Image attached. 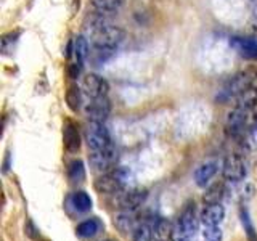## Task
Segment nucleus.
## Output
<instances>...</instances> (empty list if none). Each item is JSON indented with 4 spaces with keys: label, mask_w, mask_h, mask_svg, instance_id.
Returning a JSON list of instances; mask_svg holds the SVG:
<instances>
[{
    "label": "nucleus",
    "mask_w": 257,
    "mask_h": 241,
    "mask_svg": "<svg viewBox=\"0 0 257 241\" xmlns=\"http://www.w3.org/2000/svg\"><path fill=\"white\" fill-rule=\"evenodd\" d=\"M101 12L93 16L90 20V24H87V37L88 42L95 48H109V50H116L119 44L124 40V29L114 26L109 21L103 18Z\"/></svg>",
    "instance_id": "1"
},
{
    "label": "nucleus",
    "mask_w": 257,
    "mask_h": 241,
    "mask_svg": "<svg viewBox=\"0 0 257 241\" xmlns=\"http://www.w3.org/2000/svg\"><path fill=\"white\" fill-rule=\"evenodd\" d=\"M257 72L255 71H241L238 74H235L231 79H228L225 85L219 90V93L215 95V100L219 103H228L231 100H235L238 95H241L244 90H247L249 87L254 85Z\"/></svg>",
    "instance_id": "2"
},
{
    "label": "nucleus",
    "mask_w": 257,
    "mask_h": 241,
    "mask_svg": "<svg viewBox=\"0 0 257 241\" xmlns=\"http://www.w3.org/2000/svg\"><path fill=\"white\" fill-rule=\"evenodd\" d=\"M128 174L124 169H112L109 172H104L98 180L95 182V190L103 195H116L120 193L127 185Z\"/></svg>",
    "instance_id": "3"
},
{
    "label": "nucleus",
    "mask_w": 257,
    "mask_h": 241,
    "mask_svg": "<svg viewBox=\"0 0 257 241\" xmlns=\"http://www.w3.org/2000/svg\"><path fill=\"white\" fill-rule=\"evenodd\" d=\"M85 142L90 151H101L114 147L106 126L103 123H92V120L85 129Z\"/></svg>",
    "instance_id": "4"
},
{
    "label": "nucleus",
    "mask_w": 257,
    "mask_h": 241,
    "mask_svg": "<svg viewBox=\"0 0 257 241\" xmlns=\"http://www.w3.org/2000/svg\"><path fill=\"white\" fill-rule=\"evenodd\" d=\"M247 169L244 159L239 155H228L222 163V175L228 182H241L246 177Z\"/></svg>",
    "instance_id": "5"
},
{
    "label": "nucleus",
    "mask_w": 257,
    "mask_h": 241,
    "mask_svg": "<svg viewBox=\"0 0 257 241\" xmlns=\"http://www.w3.org/2000/svg\"><path fill=\"white\" fill-rule=\"evenodd\" d=\"M80 88H82V92L88 98H100V96L108 95L109 84L104 77L90 72V74H85L82 80H80Z\"/></svg>",
    "instance_id": "6"
},
{
    "label": "nucleus",
    "mask_w": 257,
    "mask_h": 241,
    "mask_svg": "<svg viewBox=\"0 0 257 241\" xmlns=\"http://www.w3.org/2000/svg\"><path fill=\"white\" fill-rule=\"evenodd\" d=\"M117 150L114 147H111L108 150H101V151H90V166L93 167V171L96 172H109L112 171V167L117 163Z\"/></svg>",
    "instance_id": "7"
},
{
    "label": "nucleus",
    "mask_w": 257,
    "mask_h": 241,
    "mask_svg": "<svg viewBox=\"0 0 257 241\" xmlns=\"http://www.w3.org/2000/svg\"><path fill=\"white\" fill-rule=\"evenodd\" d=\"M84 112L92 123H104L111 112V103L106 96L100 98H88L84 106Z\"/></svg>",
    "instance_id": "8"
},
{
    "label": "nucleus",
    "mask_w": 257,
    "mask_h": 241,
    "mask_svg": "<svg viewBox=\"0 0 257 241\" xmlns=\"http://www.w3.org/2000/svg\"><path fill=\"white\" fill-rule=\"evenodd\" d=\"M148 198V191L145 188H132L128 191L120 193L117 198V207L122 211H137L140 206L145 204Z\"/></svg>",
    "instance_id": "9"
},
{
    "label": "nucleus",
    "mask_w": 257,
    "mask_h": 241,
    "mask_svg": "<svg viewBox=\"0 0 257 241\" xmlns=\"http://www.w3.org/2000/svg\"><path fill=\"white\" fill-rule=\"evenodd\" d=\"M222 164L219 163L217 159H207L204 163H201L196 169H195V174H193V179H195V183L198 187L204 188L206 185L212 180V177L219 172V167Z\"/></svg>",
    "instance_id": "10"
},
{
    "label": "nucleus",
    "mask_w": 257,
    "mask_h": 241,
    "mask_svg": "<svg viewBox=\"0 0 257 241\" xmlns=\"http://www.w3.org/2000/svg\"><path fill=\"white\" fill-rule=\"evenodd\" d=\"M177 223H179L191 238H195L198 231V215H196V204L193 203V201H188V203L185 204Z\"/></svg>",
    "instance_id": "11"
},
{
    "label": "nucleus",
    "mask_w": 257,
    "mask_h": 241,
    "mask_svg": "<svg viewBox=\"0 0 257 241\" xmlns=\"http://www.w3.org/2000/svg\"><path fill=\"white\" fill-rule=\"evenodd\" d=\"M230 45L247 60H257V37H231Z\"/></svg>",
    "instance_id": "12"
},
{
    "label": "nucleus",
    "mask_w": 257,
    "mask_h": 241,
    "mask_svg": "<svg viewBox=\"0 0 257 241\" xmlns=\"http://www.w3.org/2000/svg\"><path fill=\"white\" fill-rule=\"evenodd\" d=\"M63 145L64 150L69 153H76L80 148V132L79 126L72 120H66L63 126Z\"/></svg>",
    "instance_id": "13"
},
{
    "label": "nucleus",
    "mask_w": 257,
    "mask_h": 241,
    "mask_svg": "<svg viewBox=\"0 0 257 241\" xmlns=\"http://www.w3.org/2000/svg\"><path fill=\"white\" fill-rule=\"evenodd\" d=\"M225 217V207L219 204H209L201 214V222H203L204 227L207 225H220Z\"/></svg>",
    "instance_id": "14"
},
{
    "label": "nucleus",
    "mask_w": 257,
    "mask_h": 241,
    "mask_svg": "<svg viewBox=\"0 0 257 241\" xmlns=\"http://www.w3.org/2000/svg\"><path fill=\"white\" fill-rule=\"evenodd\" d=\"M135 211H120L116 214L114 217V225L122 231V233H128V231H135V228L139 227L135 222V215H134Z\"/></svg>",
    "instance_id": "15"
},
{
    "label": "nucleus",
    "mask_w": 257,
    "mask_h": 241,
    "mask_svg": "<svg viewBox=\"0 0 257 241\" xmlns=\"http://www.w3.org/2000/svg\"><path fill=\"white\" fill-rule=\"evenodd\" d=\"M72 55L79 63H84L90 56V42L85 36H77L72 40Z\"/></svg>",
    "instance_id": "16"
},
{
    "label": "nucleus",
    "mask_w": 257,
    "mask_h": 241,
    "mask_svg": "<svg viewBox=\"0 0 257 241\" xmlns=\"http://www.w3.org/2000/svg\"><path fill=\"white\" fill-rule=\"evenodd\" d=\"M235 106L243 109H254L257 108V87H249L241 95L235 98Z\"/></svg>",
    "instance_id": "17"
},
{
    "label": "nucleus",
    "mask_w": 257,
    "mask_h": 241,
    "mask_svg": "<svg viewBox=\"0 0 257 241\" xmlns=\"http://www.w3.org/2000/svg\"><path fill=\"white\" fill-rule=\"evenodd\" d=\"M100 230H101L100 220L95 219V217H92V219H87L84 222H80L77 225V228H76V233H77V236H80V238H92Z\"/></svg>",
    "instance_id": "18"
},
{
    "label": "nucleus",
    "mask_w": 257,
    "mask_h": 241,
    "mask_svg": "<svg viewBox=\"0 0 257 241\" xmlns=\"http://www.w3.org/2000/svg\"><path fill=\"white\" fill-rule=\"evenodd\" d=\"M69 203L72 207H74V211H77V212H87L92 209V198L88 196L85 191L72 193L69 198Z\"/></svg>",
    "instance_id": "19"
},
{
    "label": "nucleus",
    "mask_w": 257,
    "mask_h": 241,
    "mask_svg": "<svg viewBox=\"0 0 257 241\" xmlns=\"http://www.w3.org/2000/svg\"><path fill=\"white\" fill-rule=\"evenodd\" d=\"M174 231V225L167 219H158L155 227H153V233H155L156 241H171Z\"/></svg>",
    "instance_id": "20"
},
{
    "label": "nucleus",
    "mask_w": 257,
    "mask_h": 241,
    "mask_svg": "<svg viewBox=\"0 0 257 241\" xmlns=\"http://www.w3.org/2000/svg\"><path fill=\"white\" fill-rule=\"evenodd\" d=\"M64 100H66L68 108L72 112H77L80 109V103H82V88L79 85H69L66 95H64Z\"/></svg>",
    "instance_id": "21"
},
{
    "label": "nucleus",
    "mask_w": 257,
    "mask_h": 241,
    "mask_svg": "<svg viewBox=\"0 0 257 241\" xmlns=\"http://www.w3.org/2000/svg\"><path fill=\"white\" fill-rule=\"evenodd\" d=\"M90 2L96 12L108 15V13L119 12L120 8H122V5L125 4V0H90Z\"/></svg>",
    "instance_id": "22"
},
{
    "label": "nucleus",
    "mask_w": 257,
    "mask_h": 241,
    "mask_svg": "<svg viewBox=\"0 0 257 241\" xmlns=\"http://www.w3.org/2000/svg\"><path fill=\"white\" fill-rule=\"evenodd\" d=\"M223 193H225V188H223L222 183H214V185H211V187L206 190L204 196H203L204 204L206 206H209V204H219L220 199L223 198Z\"/></svg>",
    "instance_id": "23"
},
{
    "label": "nucleus",
    "mask_w": 257,
    "mask_h": 241,
    "mask_svg": "<svg viewBox=\"0 0 257 241\" xmlns=\"http://www.w3.org/2000/svg\"><path fill=\"white\" fill-rule=\"evenodd\" d=\"M68 179L71 182H82L85 179V167L80 159H74L68 164Z\"/></svg>",
    "instance_id": "24"
},
{
    "label": "nucleus",
    "mask_w": 257,
    "mask_h": 241,
    "mask_svg": "<svg viewBox=\"0 0 257 241\" xmlns=\"http://www.w3.org/2000/svg\"><path fill=\"white\" fill-rule=\"evenodd\" d=\"M241 223H243L244 231L247 235L249 241H257V233L254 228V223L251 222V217H249V212L246 207H241Z\"/></svg>",
    "instance_id": "25"
},
{
    "label": "nucleus",
    "mask_w": 257,
    "mask_h": 241,
    "mask_svg": "<svg viewBox=\"0 0 257 241\" xmlns=\"http://www.w3.org/2000/svg\"><path fill=\"white\" fill-rule=\"evenodd\" d=\"M155 239V233L150 223H140L134 231V241H153Z\"/></svg>",
    "instance_id": "26"
},
{
    "label": "nucleus",
    "mask_w": 257,
    "mask_h": 241,
    "mask_svg": "<svg viewBox=\"0 0 257 241\" xmlns=\"http://www.w3.org/2000/svg\"><path fill=\"white\" fill-rule=\"evenodd\" d=\"M223 231L220 225H207L203 230V239L204 241H222Z\"/></svg>",
    "instance_id": "27"
},
{
    "label": "nucleus",
    "mask_w": 257,
    "mask_h": 241,
    "mask_svg": "<svg viewBox=\"0 0 257 241\" xmlns=\"http://www.w3.org/2000/svg\"><path fill=\"white\" fill-rule=\"evenodd\" d=\"M193 238L188 235L187 231H185L179 223L174 227V231H172V236H171V241H191Z\"/></svg>",
    "instance_id": "28"
},
{
    "label": "nucleus",
    "mask_w": 257,
    "mask_h": 241,
    "mask_svg": "<svg viewBox=\"0 0 257 241\" xmlns=\"http://www.w3.org/2000/svg\"><path fill=\"white\" fill-rule=\"evenodd\" d=\"M80 71H82V63H79V61L71 63V64H69V68H68L69 77H72V79L79 77V76H80Z\"/></svg>",
    "instance_id": "29"
},
{
    "label": "nucleus",
    "mask_w": 257,
    "mask_h": 241,
    "mask_svg": "<svg viewBox=\"0 0 257 241\" xmlns=\"http://www.w3.org/2000/svg\"><path fill=\"white\" fill-rule=\"evenodd\" d=\"M29 225H31V230H34V228H32V223H31V222H29ZM28 233H29V236H36V235H34V233H32V231H28Z\"/></svg>",
    "instance_id": "30"
},
{
    "label": "nucleus",
    "mask_w": 257,
    "mask_h": 241,
    "mask_svg": "<svg viewBox=\"0 0 257 241\" xmlns=\"http://www.w3.org/2000/svg\"><path fill=\"white\" fill-rule=\"evenodd\" d=\"M104 241H117V239H104Z\"/></svg>",
    "instance_id": "31"
},
{
    "label": "nucleus",
    "mask_w": 257,
    "mask_h": 241,
    "mask_svg": "<svg viewBox=\"0 0 257 241\" xmlns=\"http://www.w3.org/2000/svg\"><path fill=\"white\" fill-rule=\"evenodd\" d=\"M255 15H257V10H255Z\"/></svg>",
    "instance_id": "32"
}]
</instances>
